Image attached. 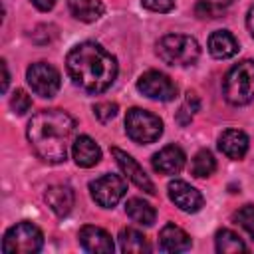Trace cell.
I'll return each instance as SVG.
<instances>
[{"label": "cell", "instance_id": "4", "mask_svg": "<svg viewBox=\"0 0 254 254\" xmlns=\"http://www.w3.org/2000/svg\"><path fill=\"white\" fill-rule=\"evenodd\" d=\"M224 99L230 105H246L254 99V60L236 64L222 83Z\"/></svg>", "mask_w": 254, "mask_h": 254}, {"label": "cell", "instance_id": "26", "mask_svg": "<svg viewBox=\"0 0 254 254\" xmlns=\"http://www.w3.org/2000/svg\"><path fill=\"white\" fill-rule=\"evenodd\" d=\"M234 220L254 238V204H244L234 212Z\"/></svg>", "mask_w": 254, "mask_h": 254}, {"label": "cell", "instance_id": "27", "mask_svg": "<svg viewBox=\"0 0 254 254\" xmlns=\"http://www.w3.org/2000/svg\"><path fill=\"white\" fill-rule=\"evenodd\" d=\"M10 107L14 109V113L24 115L26 111H30V107H32V99H30V95H28L24 89H16L14 95L10 97Z\"/></svg>", "mask_w": 254, "mask_h": 254}, {"label": "cell", "instance_id": "1", "mask_svg": "<svg viewBox=\"0 0 254 254\" xmlns=\"http://www.w3.org/2000/svg\"><path fill=\"white\" fill-rule=\"evenodd\" d=\"M75 121L62 109H42L28 123V141L46 163H62L73 143Z\"/></svg>", "mask_w": 254, "mask_h": 254}, {"label": "cell", "instance_id": "22", "mask_svg": "<svg viewBox=\"0 0 254 254\" xmlns=\"http://www.w3.org/2000/svg\"><path fill=\"white\" fill-rule=\"evenodd\" d=\"M214 242H216V250L220 254H234V252H246L248 250V246L242 242V238L228 228L218 230Z\"/></svg>", "mask_w": 254, "mask_h": 254}, {"label": "cell", "instance_id": "7", "mask_svg": "<svg viewBox=\"0 0 254 254\" xmlns=\"http://www.w3.org/2000/svg\"><path fill=\"white\" fill-rule=\"evenodd\" d=\"M26 79H28V85L32 87V91L40 97H54L62 85L60 71L54 65L44 64V62L32 64L26 71Z\"/></svg>", "mask_w": 254, "mask_h": 254}, {"label": "cell", "instance_id": "18", "mask_svg": "<svg viewBox=\"0 0 254 254\" xmlns=\"http://www.w3.org/2000/svg\"><path fill=\"white\" fill-rule=\"evenodd\" d=\"M208 52L216 60H226L238 52V42L228 30H216L208 38Z\"/></svg>", "mask_w": 254, "mask_h": 254}, {"label": "cell", "instance_id": "11", "mask_svg": "<svg viewBox=\"0 0 254 254\" xmlns=\"http://www.w3.org/2000/svg\"><path fill=\"white\" fill-rule=\"evenodd\" d=\"M111 155L115 157V161H117L119 169L123 171V175H125L135 187L143 189V190L149 192V194H155V185L151 183V179L147 177V173L139 167V163H137L131 155H127L125 151H121V149H117V147L111 149Z\"/></svg>", "mask_w": 254, "mask_h": 254}, {"label": "cell", "instance_id": "28", "mask_svg": "<svg viewBox=\"0 0 254 254\" xmlns=\"http://www.w3.org/2000/svg\"><path fill=\"white\" fill-rule=\"evenodd\" d=\"M117 111H119L117 103H111V101H101V103L93 105V113L101 123H109L111 119H115Z\"/></svg>", "mask_w": 254, "mask_h": 254}, {"label": "cell", "instance_id": "14", "mask_svg": "<svg viewBox=\"0 0 254 254\" xmlns=\"http://www.w3.org/2000/svg\"><path fill=\"white\" fill-rule=\"evenodd\" d=\"M71 155H73V161L83 169H89V167L97 165L99 159H101V151H99L97 143L87 135H79V137L73 139Z\"/></svg>", "mask_w": 254, "mask_h": 254}, {"label": "cell", "instance_id": "29", "mask_svg": "<svg viewBox=\"0 0 254 254\" xmlns=\"http://www.w3.org/2000/svg\"><path fill=\"white\" fill-rule=\"evenodd\" d=\"M141 4H143L147 10H151V12H161V14H165V12H171V10H173L175 0H141Z\"/></svg>", "mask_w": 254, "mask_h": 254}, {"label": "cell", "instance_id": "20", "mask_svg": "<svg viewBox=\"0 0 254 254\" xmlns=\"http://www.w3.org/2000/svg\"><path fill=\"white\" fill-rule=\"evenodd\" d=\"M125 212L133 222L143 224V226H151L157 218L155 208L149 202H145L143 198H129L125 204Z\"/></svg>", "mask_w": 254, "mask_h": 254}, {"label": "cell", "instance_id": "12", "mask_svg": "<svg viewBox=\"0 0 254 254\" xmlns=\"http://www.w3.org/2000/svg\"><path fill=\"white\" fill-rule=\"evenodd\" d=\"M79 244L85 252H91V254H111L115 248L111 236L103 228L91 226V224L79 230Z\"/></svg>", "mask_w": 254, "mask_h": 254}, {"label": "cell", "instance_id": "9", "mask_svg": "<svg viewBox=\"0 0 254 254\" xmlns=\"http://www.w3.org/2000/svg\"><path fill=\"white\" fill-rule=\"evenodd\" d=\"M137 89L143 95H147L149 99H157V101H171V99L177 97L175 81L169 75H165L161 71H155V69H149L139 77Z\"/></svg>", "mask_w": 254, "mask_h": 254}, {"label": "cell", "instance_id": "6", "mask_svg": "<svg viewBox=\"0 0 254 254\" xmlns=\"http://www.w3.org/2000/svg\"><path fill=\"white\" fill-rule=\"evenodd\" d=\"M125 131L135 143L149 145L163 135V121L151 111L133 107L125 115Z\"/></svg>", "mask_w": 254, "mask_h": 254}, {"label": "cell", "instance_id": "21", "mask_svg": "<svg viewBox=\"0 0 254 254\" xmlns=\"http://www.w3.org/2000/svg\"><path fill=\"white\" fill-rule=\"evenodd\" d=\"M119 244H121V250L127 252V254H143V252H149L147 238L139 230H135V228H123L119 232Z\"/></svg>", "mask_w": 254, "mask_h": 254}, {"label": "cell", "instance_id": "23", "mask_svg": "<svg viewBox=\"0 0 254 254\" xmlns=\"http://www.w3.org/2000/svg\"><path fill=\"white\" fill-rule=\"evenodd\" d=\"M216 171V161L208 149H200L190 161V173L198 179H206Z\"/></svg>", "mask_w": 254, "mask_h": 254}, {"label": "cell", "instance_id": "15", "mask_svg": "<svg viewBox=\"0 0 254 254\" xmlns=\"http://www.w3.org/2000/svg\"><path fill=\"white\" fill-rule=\"evenodd\" d=\"M218 149L228 157V159H242L248 151V137L240 129H226L218 137Z\"/></svg>", "mask_w": 254, "mask_h": 254}, {"label": "cell", "instance_id": "10", "mask_svg": "<svg viewBox=\"0 0 254 254\" xmlns=\"http://www.w3.org/2000/svg\"><path fill=\"white\" fill-rule=\"evenodd\" d=\"M167 190H169V198L181 210H185V212H196L204 204L202 194L194 187H190L189 183H185V181H179V179L171 181L169 187H167Z\"/></svg>", "mask_w": 254, "mask_h": 254}, {"label": "cell", "instance_id": "25", "mask_svg": "<svg viewBox=\"0 0 254 254\" xmlns=\"http://www.w3.org/2000/svg\"><path fill=\"white\" fill-rule=\"evenodd\" d=\"M198 107H200L198 95L192 93V91H189L187 97H185V103H183V105L179 107V111H177V121H179L181 125H189L190 119H192V115L198 111Z\"/></svg>", "mask_w": 254, "mask_h": 254}, {"label": "cell", "instance_id": "13", "mask_svg": "<svg viewBox=\"0 0 254 254\" xmlns=\"http://www.w3.org/2000/svg\"><path fill=\"white\" fill-rule=\"evenodd\" d=\"M185 161H187V157H185L183 149H179L175 145H169V147H165V149H161L159 153L153 155L151 165L161 175H177V173L183 171Z\"/></svg>", "mask_w": 254, "mask_h": 254}, {"label": "cell", "instance_id": "32", "mask_svg": "<svg viewBox=\"0 0 254 254\" xmlns=\"http://www.w3.org/2000/svg\"><path fill=\"white\" fill-rule=\"evenodd\" d=\"M246 26H248V32H250V36L254 38V6L248 10V16H246Z\"/></svg>", "mask_w": 254, "mask_h": 254}, {"label": "cell", "instance_id": "19", "mask_svg": "<svg viewBox=\"0 0 254 254\" xmlns=\"http://www.w3.org/2000/svg\"><path fill=\"white\" fill-rule=\"evenodd\" d=\"M69 12L81 22H95L103 16V4L99 0H67Z\"/></svg>", "mask_w": 254, "mask_h": 254}, {"label": "cell", "instance_id": "17", "mask_svg": "<svg viewBox=\"0 0 254 254\" xmlns=\"http://www.w3.org/2000/svg\"><path fill=\"white\" fill-rule=\"evenodd\" d=\"M159 246L165 252H185L190 248V236L175 224H165L159 234Z\"/></svg>", "mask_w": 254, "mask_h": 254}, {"label": "cell", "instance_id": "8", "mask_svg": "<svg viewBox=\"0 0 254 254\" xmlns=\"http://www.w3.org/2000/svg\"><path fill=\"white\" fill-rule=\"evenodd\" d=\"M89 190H91V198L99 206L113 208L123 198L127 185H125V179L119 175H103L89 183Z\"/></svg>", "mask_w": 254, "mask_h": 254}, {"label": "cell", "instance_id": "16", "mask_svg": "<svg viewBox=\"0 0 254 254\" xmlns=\"http://www.w3.org/2000/svg\"><path fill=\"white\" fill-rule=\"evenodd\" d=\"M44 198H46L48 206L54 210V214H58L62 218L69 214V210L73 206V200H75L73 190L69 187H65V185H54V187H50L46 190Z\"/></svg>", "mask_w": 254, "mask_h": 254}, {"label": "cell", "instance_id": "3", "mask_svg": "<svg viewBox=\"0 0 254 254\" xmlns=\"http://www.w3.org/2000/svg\"><path fill=\"white\" fill-rule=\"evenodd\" d=\"M157 56L169 65L187 67V65H192L198 60L200 48H198V42L190 36L169 34V36H163L157 42Z\"/></svg>", "mask_w": 254, "mask_h": 254}, {"label": "cell", "instance_id": "5", "mask_svg": "<svg viewBox=\"0 0 254 254\" xmlns=\"http://www.w3.org/2000/svg\"><path fill=\"white\" fill-rule=\"evenodd\" d=\"M44 246L42 230L32 222H18L6 230L2 240V252L6 254H34Z\"/></svg>", "mask_w": 254, "mask_h": 254}, {"label": "cell", "instance_id": "24", "mask_svg": "<svg viewBox=\"0 0 254 254\" xmlns=\"http://www.w3.org/2000/svg\"><path fill=\"white\" fill-rule=\"evenodd\" d=\"M232 4L234 0H198L194 6V12L198 18H218Z\"/></svg>", "mask_w": 254, "mask_h": 254}, {"label": "cell", "instance_id": "31", "mask_svg": "<svg viewBox=\"0 0 254 254\" xmlns=\"http://www.w3.org/2000/svg\"><path fill=\"white\" fill-rule=\"evenodd\" d=\"M0 67H2V77H4V79H2V87H0V89H2V91H6V89H8V81H10V73H8V65H6V62H4V60L0 62Z\"/></svg>", "mask_w": 254, "mask_h": 254}, {"label": "cell", "instance_id": "2", "mask_svg": "<svg viewBox=\"0 0 254 254\" xmlns=\"http://www.w3.org/2000/svg\"><path fill=\"white\" fill-rule=\"evenodd\" d=\"M65 67L71 81L87 93L105 91L117 77L115 58L95 42L75 46L65 58Z\"/></svg>", "mask_w": 254, "mask_h": 254}, {"label": "cell", "instance_id": "30", "mask_svg": "<svg viewBox=\"0 0 254 254\" xmlns=\"http://www.w3.org/2000/svg\"><path fill=\"white\" fill-rule=\"evenodd\" d=\"M32 4H34L38 10H42V12H48V10H52V8H54L56 0H32Z\"/></svg>", "mask_w": 254, "mask_h": 254}]
</instances>
